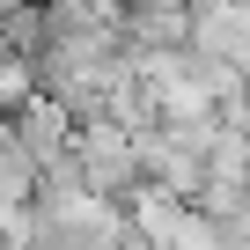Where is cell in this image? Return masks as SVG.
<instances>
[{
	"instance_id": "1",
	"label": "cell",
	"mask_w": 250,
	"mask_h": 250,
	"mask_svg": "<svg viewBox=\"0 0 250 250\" xmlns=\"http://www.w3.org/2000/svg\"><path fill=\"white\" fill-rule=\"evenodd\" d=\"M74 155H81V177H88L103 199H133V191L147 184L140 133H133V125H118V118H81V140H74Z\"/></svg>"
},
{
	"instance_id": "2",
	"label": "cell",
	"mask_w": 250,
	"mask_h": 250,
	"mask_svg": "<svg viewBox=\"0 0 250 250\" xmlns=\"http://www.w3.org/2000/svg\"><path fill=\"white\" fill-rule=\"evenodd\" d=\"M191 52L250 74V0H206L199 22H191Z\"/></svg>"
},
{
	"instance_id": "3",
	"label": "cell",
	"mask_w": 250,
	"mask_h": 250,
	"mask_svg": "<svg viewBox=\"0 0 250 250\" xmlns=\"http://www.w3.org/2000/svg\"><path fill=\"white\" fill-rule=\"evenodd\" d=\"M125 250H155V243H147V235H140V243H125Z\"/></svg>"
},
{
	"instance_id": "4",
	"label": "cell",
	"mask_w": 250,
	"mask_h": 250,
	"mask_svg": "<svg viewBox=\"0 0 250 250\" xmlns=\"http://www.w3.org/2000/svg\"><path fill=\"white\" fill-rule=\"evenodd\" d=\"M30 250H59V243H30Z\"/></svg>"
},
{
	"instance_id": "5",
	"label": "cell",
	"mask_w": 250,
	"mask_h": 250,
	"mask_svg": "<svg viewBox=\"0 0 250 250\" xmlns=\"http://www.w3.org/2000/svg\"><path fill=\"white\" fill-rule=\"evenodd\" d=\"M8 8H15V0H8Z\"/></svg>"
}]
</instances>
